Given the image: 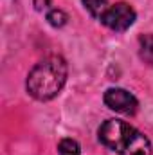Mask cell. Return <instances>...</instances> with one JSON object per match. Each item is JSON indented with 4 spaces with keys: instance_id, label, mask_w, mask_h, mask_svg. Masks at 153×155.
<instances>
[{
    "instance_id": "3",
    "label": "cell",
    "mask_w": 153,
    "mask_h": 155,
    "mask_svg": "<svg viewBox=\"0 0 153 155\" xmlns=\"http://www.w3.org/2000/svg\"><path fill=\"white\" fill-rule=\"evenodd\" d=\"M135 18H137V13L130 4L117 2L114 5H110L108 11L101 16V24L106 25L108 29L115 31V33H122L133 25Z\"/></svg>"
},
{
    "instance_id": "4",
    "label": "cell",
    "mask_w": 153,
    "mask_h": 155,
    "mask_svg": "<svg viewBox=\"0 0 153 155\" xmlns=\"http://www.w3.org/2000/svg\"><path fill=\"white\" fill-rule=\"evenodd\" d=\"M105 105L114 112L124 114V116H133L137 112L139 101L132 92L115 87V88H108L105 92Z\"/></svg>"
},
{
    "instance_id": "7",
    "label": "cell",
    "mask_w": 153,
    "mask_h": 155,
    "mask_svg": "<svg viewBox=\"0 0 153 155\" xmlns=\"http://www.w3.org/2000/svg\"><path fill=\"white\" fill-rule=\"evenodd\" d=\"M60 155H81V148L74 139H61L58 144Z\"/></svg>"
},
{
    "instance_id": "9",
    "label": "cell",
    "mask_w": 153,
    "mask_h": 155,
    "mask_svg": "<svg viewBox=\"0 0 153 155\" xmlns=\"http://www.w3.org/2000/svg\"><path fill=\"white\" fill-rule=\"evenodd\" d=\"M33 4H34L36 11H45L50 7V0H33Z\"/></svg>"
},
{
    "instance_id": "8",
    "label": "cell",
    "mask_w": 153,
    "mask_h": 155,
    "mask_svg": "<svg viewBox=\"0 0 153 155\" xmlns=\"http://www.w3.org/2000/svg\"><path fill=\"white\" fill-rule=\"evenodd\" d=\"M47 22L52 25V27H63L67 22H69V16L65 11L61 9H50L47 13Z\"/></svg>"
},
{
    "instance_id": "2",
    "label": "cell",
    "mask_w": 153,
    "mask_h": 155,
    "mask_svg": "<svg viewBox=\"0 0 153 155\" xmlns=\"http://www.w3.org/2000/svg\"><path fill=\"white\" fill-rule=\"evenodd\" d=\"M99 141L114 150L119 155H151L153 148L150 139L141 134L132 124L119 121V119H106L97 130Z\"/></svg>"
},
{
    "instance_id": "6",
    "label": "cell",
    "mask_w": 153,
    "mask_h": 155,
    "mask_svg": "<svg viewBox=\"0 0 153 155\" xmlns=\"http://www.w3.org/2000/svg\"><path fill=\"white\" fill-rule=\"evenodd\" d=\"M83 2V5H85V9L94 16V18H99L101 20V16L108 11V7H110V4H108V0H81Z\"/></svg>"
},
{
    "instance_id": "1",
    "label": "cell",
    "mask_w": 153,
    "mask_h": 155,
    "mask_svg": "<svg viewBox=\"0 0 153 155\" xmlns=\"http://www.w3.org/2000/svg\"><path fill=\"white\" fill-rule=\"evenodd\" d=\"M67 61L61 56H47L33 67V71L27 76L25 87L29 96H33L38 101H49L56 97L67 81Z\"/></svg>"
},
{
    "instance_id": "5",
    "label": "cell",
    "mask_w": 153,
    "mask_h": 155,
    "mask_svg": "<svg viewBox=\"0 0 153 155\" xmlns=\"http://www.w3.org/2000/svg\"><path fill=\"white\" fill-rule=\"evenodd\" d=\"M139 56L144 63L153 65V35H142L139 38Z\"/></svg>"
}]
</instances>
